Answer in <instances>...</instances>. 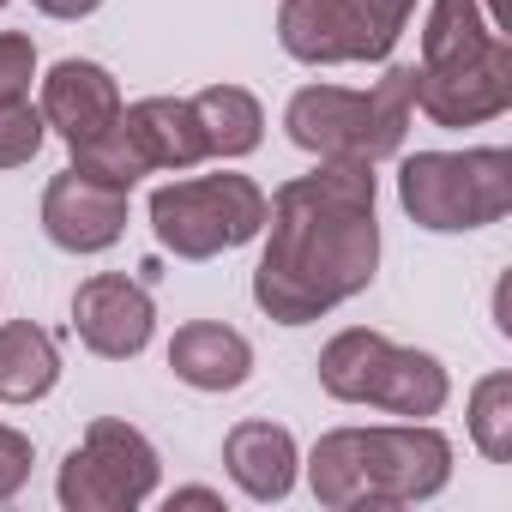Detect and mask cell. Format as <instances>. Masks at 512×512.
Returning a JSON list of instances; mask_svg holds the SVG:
<instances>
[{
	"label": "cell",
	"instance_id": "cb8c5ba5",
	"mask_svg": "<svg viewBox=\"0 0 512 512\" xmlns=\"http://www.w3.org/2000/svg\"><path fill=\"white\" fill-rule=\"evenodd\" d=\"M362 7H368L386 31H398V37H404V25H410V13H416V0H362Z\"/></svg>",
	"mask_w": 512,
	"mask_h": 512
},
{
	"label": "cell",
	"instance_id": "5b68a950",
	"mask_svg": "<svg viewBox=\"0 0 512 512\" xmlns=\"http://www.w3.org/2000/svg\"><path fill=\"white\" fill-rule=\"evenodd\" d=\"M398 199L422 229L458 235L500 223L512 211V157L506 151H416L398 169Z\"/></svg>",
	"mask_w": 512,
	"mask_h": 512
},
{
	"label": "cell",
	"instance_id": "603a6c76",
	"mask_svg": "<svg viewBox=\"0 0 512 512\" xmlns=\"http://www.w3.org/2000/svg\"><path fill=\"white\" fill-rule=\"evenodd\" d=\"M31 476V440L19 428H0V500H13Z\"/></svg>",
	"mask_w": 512,
	"mask_h": 512
},
{
	"label": "cell",
	"instance_id": "8fae6325",
	"mask_svg": "<svg viewBox=\"0 0 512 512\" xmlns=\"http://www.w3.org/2000/svg\"><path fill=\"white\" fill-rule=\"evenodd\" d=\"M43 229L67 253H103L127 229V193L109 181H91L79 169H61L43 193Z\"/></svg>",
	"mask_w": 512,
	"mask_h": 512
},
{
	"label": "cell",
	"instance_id": "277c9868",
	"mask_svg": "<svg viewBox=\"0 0 512 512\" xmlns=\"http://www.w3.org/2000/svg\"><path fill=\"white\" fill-rule=\"evenodd\" d=\"M320 386L344 404H374L392 416H434L446 404V368L428 350H404L380 332H338L320 350Z\"/></svg>",
	"mask_w": 512,
	"mask_h": 512
},
{
	"label": "cell",
	"instance_id": "6da1fadb",
	"mask_svg": "<svg viewBox=\"0 0 512 512\" xmlns=\"http://www.w3.org/2000/svg\"><path fill=\"white\" fill-rule=\"evenodd\" d=\"M272 241L253 272V302L278 326H308L362 296L380 266L374 175L368 163H320L266 199Z\"/></svg>",
	"mask_w": 512,
	"mask_h": 512
},
{
	"label": "cell",
	"instance_id": "ac0fdd59",
	"mask_svg": "<svg viewBox=\"0 0 512 512\" xmlns=\"http://www.w3.org/2000/svg\"><path fill=\"white\" fill-rule=\"evenodd\" d=\"M500 31L482 19L476 0H434L428 31H422V67H446V61H470L494 43Z\"/></svg>",
	"mask_w": 512,
	"mask_h": 512
},
{
	"label": "cell",
	"instance_id": "30bf717a",
	"mask_svg": "<svg viewBox=\"0 0 512 512\" xmlns=\"http://www.w3.org/2000/svg\"><path fill=\"white\" fill-rule=\"evenodd\" d=\"M73 326L85 338V350L109 356V362H127L151 344L157 332V308H151V290L121 278V272H103V278H85L79 296H73Z\"/></svg>",
	"mask_w": 512,
	"mask_h": 512
},
{
	"label": "cell",
	"instance_id": "5bb4252c",
	"mask_svg": "<svg viewBox=\"0 0 512 512\" xmlns=\"http://www.w3.org/2000/svg\"><path fill=\"white\" fill-rule=\"evenodd\" d=\"M169 368H175V380H187L193 392H235V386H247V374H253V350H247V338H241L235 326L193 320V326L175 332Z\"/></svg>",
	"mask_w": 512,
	"mask_h": 512
},
{
	"label": "cell",
	"instance_id": "2e32d148",
	"mask_svg": "<svg viewBox=\"0 0 512 512\" xmlns=\"http://www.w3.org/2000/svg\"><path fill=\"white\" fill-rule=\"evenodd\" d=\"M55 380H61V350L43 326H31V320L0 326V398L37 404L55 392Z\"/></svg>",
	"mask_w": 512,
	"mask_h": 512
},
{
	"label": "cell",
	"instance_id": "8992f818",
	"mask_svg": "<svg viewBox=\"0 0 512 512\" xmlns=\"http://www.w3.org/2000/svg\"><path fill=\"white\" fill-rule=\"evenodd\" d=\"M151 229L181 260H211L223 247H247L266 229V193L247 175H199L151 193Z\"/></svg>",
	"mask_w": 512,
	"mask_h": 512
},
{
	"label": "cell",
	"instance_id": "9a60e30c",
	"mask_svg": "<svg viewBox=\"0 0 512 512\" xmlns=\"http://www.w3.org/2000/svg\"><path fill=\"white\" fill-rule=\"evenodd\" d=\"M121 127L139 145L145 169H193L205 157V133H199L193 97H145V103L121 109Z\"/></svg>",
	"mask_w": 512,
	"mask_h": 512
},
{
	"label": "cell",
	"instance_id": "d4e9b609",
	"mask_svg": "<svg viewBox=\"0 0 512 512\" xmlns=\"http://www.w3.org/2000/svg\"><path fill=\"white\" fill-rule=\"evenodd\" d=\"M37 13H49V19H85V13H97L103 0H31Z\"/></svg>",
	"mask_w": 512,
	"mask_h": 512
},
{
	"label": "cell",
	"instance_id": "ffe728a7",
	"mask_svg": "<svg viewBox=\"0 0 512 512\" xmlns=\"http://www.w3.org/2000/svg\"><path fill=\"white\" fill-rule=\"evenodd\" d=\"M470 434L494 464H512V374H488L470 392Z\"/></svg>",
	"mask_w": 512,
	"mask_h": 512
},
{
	"label": "cell",
	"instance_id": "3957f363",
	"mask_svg": "<svg viewBox=\"0 0 512 512\" xmlns=\"http://www.w3.org/2000/svg\"><path fill=\"white\" fill-rule=\"evenodd\" d=\"M416 109V67H392L374 91H344V85H308L290 97L284 127L302 151L320 163H386L404 151Z\"/></svg>",
	"mask_w": 512,
	"mask_h": 512
},
{
	"label": "cell",
	"instance_id": "e0dca14e",
	"mask_svg": "<svg viewBox=\"0 0 512 512\" xmlns=\"http://www.w3.org/2000/svg\"><path fill=\"white\" fill-rule=\"evenodd\" d=\"M193 115H199V133H205V157H247L266 133V115L241 85H211L193 97Z\"/></svg>",
	"mask_w": 512,
	"mask_h": 512
},
{
	"label": "cell",
	"instance_id": "7c38bea8",
	"mask_svg": "<svg viewBox=\"0 0 512 512\" xmlns=\"http://www.w3.org/2000/svg\"><path fill=\"white\" fill-rule=\"evenodd\" d=\"M121 121V91L97 61H61L43 79V127H55L67 145H85Z\"/></svg>",
	"mask_w": 512,
	"mask_h": 512
},
{
	"label": "cell",
	"instance_id": "9c48e42d",
	"mask_svg": "<svg viewBox=\"0 0 512 512\" xmlns=\"http://www.w3.org/2000/svg\"><path fill=\"white\" fill-rule=\"evenodd\" d=\"M416 103L434 127H482L512 109V43L494 37L470 61L416 67Z\"/></svg>",
	"mask_w": 512,
	"mask_h": 512
},
{
	"label": "cell",
	"instance_id": "d6986e66",
	"mask_svg": "<svg viewBox=\"0 0 512 512\" xmlns=\"http://www.w3.org/2000/svg\"><path fill=\"white\" fill-rule=\"evenodd\" d=\"M73 169H79V175H91V181H109V187H121V193H133V181H139V175H151V169H145V157H139V145L127 139V127H121V121H115L109 133H97V139L73 145Z\"/></svg>",
	"mask_w": 512,
	"mask_h": 512
},
{
	"label": "cell",
	"instance_id": "44dd1931",
	"mask_svg": "<svg viewBox=\"0 0 512 512\" xmlns=\"http://www.w3.org/2000/svg\"><path fill=\"white\" fill-rule=\"evenodd\" d=\"M43 109H31L25 97L19 103H0V169H19L43 151Z\"/></svg>",
	"mask_w": 512,
	"mask_h": 512
},
{
	"label": "cell",
	"instance_id": "7a4b0ae2",
	"mask_svg": "<svg viewBox=\"0 0 512 512\" xmlns=\"http://www.w3.org/2000/svg\"><path fill=\"white\" fill-rule=\"evenodd\" d=\"M452 476V440L422 422H386V428H338L314 446L308 482L320 506L362 512V506H410L434 500Z\"/></svg>",
	"mask_w": 512,
	"mask_h": 512
},
{
	"label": "cell",
	"instance_id": "ba28073f",
	"mask_svg": "<svg viewBox=\"0 0 512 512\" xmlns=\"http://www.w3.org/2000/svg\"><path fill=\"white\" fill-rule=\"evenodd\" d=\"M278 43L308 67H344V61H386L398 31H386L362 0H284Z\"/></svg>",
	"mask_w": 512,
	"mask_h": 512
},
{
	"label": "cell",
	"instance_id": "4fadbf2b",
	"mask_svg": "<svg viewBox=\"0 0 512 512\" xmlns=\"http://www.w3.org/2000/svg\"><path fill=\"white\" fill-rule=\"evenodd\" d=\"M223 464L247 500H284L296 488V440L278 422H235L223 440Z\"/></svg>",
	"mask_w": 512,
	"mask_h": 512
},
{
	"label": "cell",
	"instance_id": "83f0119b",
	"mask_svg": "<svg viewBox=\"0 0 512 512\" xmlns=\"http://www.w3.org/2000/svg\"><path fill=\"white\" fill-rule=\"evenodd\" d=\"M0 7H7V0H0Z\"/></svg>",
	"mask_w": 512,
	"mask_h": 512
},
{
	"label": "cell",
	"instance_id": "4316f807",
	"mask_svg": "<svg viewBox=\"0 0 512 512\" xmlns=\"http://www.w3.org/2000/svg\"><path fill=\"white\" fill-rule=\"evenodd\" d=\"M488 25H494V31L512 25V7H506V0H488Z\"/></svg>",
	"mask_w": 512,
	"mask_h": 512
},
{
	"label": "cell",
	"instance_id": "7402d4cb",
	"mask_svg": "<svg viewBox=\"0 0 512 512\" xmlns=\"http://www.w3.org/2000/svg\"><path fill=\"white\" fill-rule=\"evenodd\" d=\"M37 79V49L19 31H0V103H19Z\"/></svg>",
	"mask_w": 512,
	"mask_h": 512
},
{
	"label": "cell",
	"instance_id": "484cf974",
	"mask_svg": "<svg viewBox=\"0 0 512 512\" xmlns=\"http://www.w3.org/2000/svg\"><path fill=\"white\" fill-rule=\"evenodd\" d=\"M169 506H223L211 488H181V494H169Z\"/></svg>",
	"mask_w": 512,
	"mask_h": 512
},
{
	"label": "cell",
	"instance_id": "52a82bcc",
	"mask_svg": "<svg viewBox=\"0 0 512 512\" xmlns=\"http://www.w3.org/2000/svg\"><path fill=\"white\" fill-rule=\"evenodd\" d=\"M157 494V446L133 422H91L79 452L61 464V506L73 512H127Z\"/></svg>",
	"mask_w": 512,
	"mask_h": 512
}]
</instances>
